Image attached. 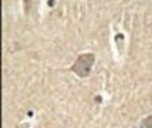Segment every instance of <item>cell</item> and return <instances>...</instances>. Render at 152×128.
<instances>
[{
	"instance_id": "6da1fadb",
	"label": "cell",
	"mask_w": 152,
	"mask_h": 128,
	"mask_svg": "<svg viewBox=\"0 0 152 128\" xmlns=\"http://www.w3.org/2000/svg\"><path fill=\"white\" fill-rule=\"evenodd\" d=\"M94 62H96V56L93 53H82L76 58V61L74 62V64L70 67L69 70L76 74L79 78L85 79L89 76Z\"/></svg>"
},
{
	"instance_id": "7a4b0ae2",
	"label": "cell",
	"mask_w": 152,
	"mask_h": 128,
	"mask_svg": "<svg viewBox=\"0 0 152 128\" xmlns=\"http://www.w3.org/2000/svg\"><path fill=\"white\" fill-rule=\"evenodd\" d=\"M139 128H152V116H148L145 120H142Z\"/></svg>"
}]
</instances>
